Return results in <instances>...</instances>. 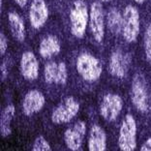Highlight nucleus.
I'll use <instances>...</instances> for the list:
<instances>
[{
    "label": "nucleus",
    "mask_w": 151,
    "mask_h": 151,
    "mask_svg": "<svg viewBox=\"0 0 151 151\" xmlns=\"http://www.w3.org/2000/svg\"><path fill=\"white\" fill-rule=\"evenodd\" d=\"M88 8L83 0H76L70 11L71 33L74 37L81 39L84 36L88 23Z\"/></svg>",
    "instance_id": "nucleus-1"
},
{
    "label": "nucleus",
    "mask_w": 151,
    "mask_h": 151,
    "mask_svg": "<svg viewBox=\"0 0 151 151\" xmlns=\"http://www.w3.org/2000/svg\"><path fill=\"white\" fill-rule=\"evenodd\" d=\"M77 71L82 80L93 82L99 80L103 68L100 60L90 53H81L77 58Z\"/></svg>",
    "instance_id": "nucleus-2"
},
{
    "label": "nucleus",
    "mask_w": 151,
    "mask_h": 151,
    "mask_svg": "<svg viewBox=\"0 0 151 151\" xmlns=\"http://www.w3.org/2000/svg\"><path fill=\"white\" fill-rule=\"evenodd\" d=\"M131 100L133 105L140 112L149 111V100L147 83L145 76L138 73L134 76L131 85Z\"/></svg>",
    "instance_id": "nucleus-3"
},
{
    "label": "nucleus",
    "mask_w": 151,
    "mask_h": 151,
    "mask_svg": "<svg viewBox=\"0 0 151 151\" xmlns=\"http://www.w3.org/2000/svg\"><path fill=\"white\" fill-rule=\"evenodd\" d=\"M137 122L132 114H126L119 129L118 146L122 151H133L137 147Z\"/></svg>",
    "instance_id": "nucleus-4"
},
{
    "label": "nucleus",
    "mask_w": 151,
    "mask_h": 151,
    "mask_svg": "<svg viewBox=\"0 0 151 151\" xmlns=\"http://www.w3.org/2000/svg\"><path fill=\"white\" fill-rule=\"evenodd\" d=\"M122 35L127 43H133L139 33V14L133 5H128L122 15Z\"/></svg>",
    "instance_id": "nucleus-5"
},
{
    "label": "nucleus",
    "mask_w": 151,
    "mask_h": 151,
    "mask_svg": "<svg viewBox=\"0 0 151 151\" xmlns=\"http://www.w3.org/2000/svg\"><path fill=\"white\" fill-rule=\"evenodd\" d=\"M80 111V103L74 97L65 98L51 113V121L54 124H65L70 122Z\"/></svg>",
    "instance_id": "nucleus-6"
},
{
    "label": "nucleus",
    "mask_w": 151,
    "mask_h": 151,
    "mask_svg": "<svg viewBox=\"0 0 151 151\" xmlns=\"http://www.w3.org/2000/svg\"><path fill=\"white\" fill-rule=\"evenodd\" d=\"M89 26L94 40L101 43L105 37V14L100 2L92 3L89 12Z\"/></svg>",
    "instance_id": "nucleus-7"
},
{
    "label": "nucleus",
    "mask_w": 151,
    "mask_h": 151,
    "mask_svg": "<svg viewBox=\"0 0 151 151\" xmlns=\"http://www.w3.org/2000/svg\"><path fill=\"white\" fill-rule=\"evenodd\" d=\"M123 108V100L118 94L108 93L102 99L100 105L101 116L106 121L112 122L118 117Z\"/></svg>",
    "instance_id": "nucleus-8"
},
{
    "label": "nucleus",
    "mask_w": 151,
    "mask_h": 151,
    "mask_svg": "<svg viewBox=\"0 0 151 151\" xmlns=\"http://www.w3.org/2000/svg\"><path fill=\"white\" fill-rule=\"evenodd\" d=\"M131 61L132 56L130 53H124L120 50L113 51L109 62V74L117 78H123L128 73Z\"/></svg>",
    "instance_id": "nucleus-9"
},
{
    "label": "nucleus",
    "mask_w": 151,
    "mask_h": 151,
    "mask_svg": "<svg viewBox=\"0 0 151 151\" xmlns=\"http://www.w3.org/2000/svg\"><path fill=\"white\" fill-rule=\"evenodd\" d=\"M85 133H86V123L82 120L76 122L75 124L68 128L64 133V142L68 149L78 151L81 148Z\"/></svg>",
    "instance_id": "nucleus-10"
},
{
    "label": "nucleus",
    "mask_w": 151,
    "mask_h": 151,
    "mask_svg": "<svg viewBox=\"0 0 151 151\" xmlns=\"http://www.w3.org/2000/svg\"><path fill=\"white\" fill-rule=\"evenodd\" d=\"M44 78L45 81L49 84H66L68 80L66 64L64 62H60L58 64L55 62L47 63L44 69Z\"/></svg>",
    "instance_id": "nucleus-11"
},
{
    "label": "nucleus",
    "mask_w": 151,
    "mask_h": 151,
    "mask_svg": "<svg viewBox=\"0 0 151 151\" xmlns=\"http://www.w3.org/2000/svg\"><path fill=\"white\" fill-rule=\"evenodd\" d=\"M49 18V8L45 0H32L29 8V22L35 29L45 25Z\"/></svg>",
    "instance_id": "nucleus-12"
},
{
    "label": "nucleus",
    "mask_w": 151,
    "mask_h": 151,
    "mask_svg": "<svg viewBox=\"0 0 151 151\" xmlns=\"http://www.w3.org/2000/svg\"><path fill=\"white\" fill-rule=\"evenodd\" d=\"M46 98L39 90H30L25 94L22 101V111L26 116H31L42 111L44 108Z\"/></svg>",
    "instance_id": "nucleus-13"
},
{
    "label": "nucleus",
    "mask_w": 151,
    "mask_h": 151,
    "mask_svg": "<svg viewBox=\"0 0 151 151\" xmlns=\"http://www.w3.org/2000/svg\"><path fill=\"white\" fill-rule=\"evenodd\" d=\"M20 74L26 81H35L39 76V62L32 51H24L20 58Z\"/></svg>",
    "instance_id": "nucleus-14"
},
{
    "label": "nucleus",
    "mask_w": 151,
    "mask_h": 151,
    "mask_svg": "<svg viewBox=\"0 0 151 151\" xmlns=\"http://www.w3.org/2000/svg\"><path fill=\"white\" fill-rule=\"evenodd\" d=\"M88 149L90 151H105L107 149V135L101 126L91 127L88 138Z\"/></svg>",
    "instance_id": "nucleus-15"
},
{
    "label": "nucleus",
    "mask_w": 151,
    "mask_h": 151,
    "mask_svg": "<svg viewBox=\"0 0 151 151\" xmlns=\"http://www.w3.org/2000/svg\"><path fill=\"white\" fill-rule=\"evenodd\" d=\"M61 50L59 39L54 35H49L43 38L39 45V53L43 58H50L56 55Z\"/></svg>",
    "instance_id": "nucleus-16"
},
{
    "label": "nucleus",
    "mask_w": 151,
    "mask_h": 151,
    "mask_svg": "<svg viewBox=\"0 0 151 151\" xmlns=\"http://www.w3.org/2000/svg\"><path fill=\"white\" fill-rule=\"evenodd\" d=\"M8 20L10 30L13 37L18 41V42H23L26 37V31H25V25L22 18L18 13L16 12H10L8 14Z\"/></svg>",
    "instance_id": "nucleus-17"
},
{
    "label": "nucleus",
    "mask_w": 151,
    "mask_h": 151,
    "mask_svg": "<svg viewBox=\"0 0 151 151\" xmlns=\"http://www.w3.org/2000/svg\"><path fill=\"white\" fill-rule=\"evenodd\" d=\"M16 109L14 105H8L4 108L0 117V134L2 138H7L12 134L11 122L15 116Z\"/></svg>",
    "instance_id": "nucleus-18"
},
{
    "label": "nucleus",
    "mask_w": 151,
    "mask_h": 151,
    "mask_svg": "<svg viewBox=\"0 0 151 151\" xmlns=\"http://www.w3.org/2000/svg\"><path fill=\"white\" fill-rule=\"evenodd\" d=\"M122 15L118 10L112 8L109 11L107 16V23L109 29L113 34H119L122 31Z\"/></svg>",
    "instance_id": "nucleus-19"
},
{
    "label": "nucleus",
    "mask_w": 151,
    "mask_h": 151,
    "mask_svg": "<svg viewBox=\"0 0 151 151\" xmlns=\"http://www.w3.org/2000/svg\"><path fill=\"white\" fill-rule=\"evenodd\" d=\"M143 47H145V58L149 63H151V23L147 26L143 37Z\"/></svg>",
    "instance_id": "nucleus-20"
},
{
    "label": "nucleus",
    "mask_w": 151,
    "mask_h": 151,
    "mask_svg": "<svg viewBox=\"0 0 151 151\" xmlns=\"http://www.w3.org/2000/svg\"><path fill=\"white\" fill-rule=\"evenodd\" d=\"M32 150L33 151H50L51 146L49 143V142H47L43 136H39L34 140Z\"/></svg>",
    "instance_id": "nucleus-21"
},
{
    "label": "nucleus",
    "mask_w": 151,
    "mask_h": 151,
    "mask_svg": "<svg viewBox=\"0 0 151 151\" xmlns=\"http://www.w3.org/2000/svg\"><path fill=\"white\" fill-rule=\"evenodd\" d=\"M7 47H8V41H7V37L5 34L1 32L0 33V55L4 56L6 53Z\"/></svg>",
    "instance_id": "nucleus-22"
},
{
    "label": "nucleus",
    "mask_w": 151,
    "mask_h": 151,
    "mask_svg": "<svg viewBox=\"0 0 151 151\" xmlns=\"http://www.w3.org/2000/svg\"><path fill=\"white\" fill-rule=\"evenodd\" d=\"M9 74V59H4L1 63V81H5Z\"/></svg>",
    "instance_id": "nucleus-23"
},
{
    "label": "nucleus",
    "mask_w": 151,
    "mask_h": 151,
    "mask_svg": "<svg viewBox=\"0 0 151 151\" xmlns=\"http://www.w3.org/2000/svg\"><path fill=\"white\" fill-rule=\"evenodd\" d=\"M140 150L142 151H151V138L147 139L145 143L140 147Z\"/></svg>",
    "instance_id": "nucleus-24"
},
{
    "label": "nucleus",
    "mask_w": 151,
    "mask_h": 151,
    "mask_svg": "<svg viewBox=\"0 0 151 151\" xmlns=\"http://www.w3.org/2000/svg\"><path fill=\"white\" fill-rule=\"evenodd\" d=\"M15 2L18 4L19 7H22V8H23L25 5H26V3H27V0H15Z\"/></svg>",
    "instance_id": "nucleus-25"
},
{
    "label": "nucleus",
    "mask_w": 151,
    "mask_h": 151,
    "mask_svg": "<svg viewBox=\"0 0 151 151\" xmlns=\"http://www.w3.org/2000/svg\"><path fill=\"white\" fill-rule=\"evenodd\" d=\"M135 1H136L137 3H139V4H142V3L145 2V0H135Z\"/></svg>",
    "instance_id": "nucleus-26"
},
{
    "label": "nucleus",
    "mask_w": 151,
    "mask_h": 151,
    "mask_svg": "<svg viewBox=\"0 0 151 151\" xmlns=\"http://www.w3.org/2000/svg\"><path fill=\"white\" fill-rule=\"evenodd\" d=\"M2 3H3V0H0V7H1V9H2Z\"/></svg>",
    "instance_id": "nucleus-27"
},
{
    "label": "nucleus",
    "mask_w": 151,
    "mask_h": 151,
    "mask_svg": "<svg viewBox=\"0 0 151 151\" xmlns=\"http://www.w3.org/2000/svg\"><path fill=\"white\" fill-rule=\"evenodd\" d=\"M101 1H103V2H109L111 0H101Z\"/></svg>",
    "instance_id": "nucleus-28"
}]
</instances>
